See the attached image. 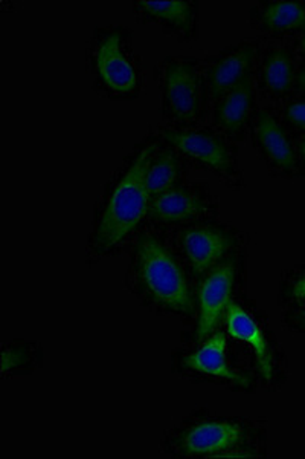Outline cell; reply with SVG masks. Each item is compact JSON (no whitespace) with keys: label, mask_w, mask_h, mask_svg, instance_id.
<instances>
[{"label":"cell","mask_w":305,"mask_h":459,"mask_svg":"<svg viewBox=\"0 0 305 459\" xmlns=\"http://www.w3.org/2000/svg\"><path fill=\"white\" fill-rule=\"evenodd\" d=\"M157 143L159 136L155 129H150L125 155L104 186L95 204L88 236L89 265L127 251L147 222L151 196L145 183V172Z\"/></svg>","instance_id":"1"},{"label":"cell","mask_w":305,"mask_h":459,"mask_svg":"<svg viewBox=\"0 0 305 459\" xmlns=\"http://www.w3.org/2000/svg\"><path fill=\"white\" fill-rule=\"evenodd\" d=\"M127 251L124 285L130 294L156 316L191 324L196 281L174 250L170 233L145 224Z\"/></svg>","instance_id":"2"},{"label":"cell","mask_w":305,"mask_h":459,"mask_svg":"<svg viewBox=\"0 0 305 459\" xmlns=\"http://www.w3.org/2000/svg\"><path fill=\"white\" fill-rule=\"evenodd\" d=\"M164 454L181 459L257 458L258 429L248 418L192 411L166 429L161 441Z\"/></svg>","instance_id":"3"},{"label":"cell","mask_w":305,"mask_h":459,"mask_svg":"<svg viewBox=\"0 0 305 459\" xmlns=\"http://www.w3.org/2000/svg\"><path fill=\"white\" fill-rule=\"evenodd\" d=\"M86 65L92 88L99 97L130 103L142 94L144 65L131 28L95 27L86 48Z\"/></svg>","instance_id":"4"},{"label":"cell","mask_w":305,"mask_h":459,"mask_svg":"<svg viewBox=\"0 0 305 459\" xmlns=\"http://www.w3.org/2000/svg\"><path fill=\"white\" fill-rule=\"evenodd\" d=\"M153 79L161 95L162 125L191 127L208 123L203 58L168 56L156 65Z\"/></svg>","instance_id":"5"},{"label":"cell","mask_w":305,"mask_h":459,"mask_svg":"<svg viewBox=\"0 0 305 459\" xmlns=\"http://www.w3.org/2000/svg\"><path fill=\"white\" fill-rule=\"evenodd\" d=\"M233 343L225 329L192 344H183L173 355V371L192 383H209L228 391H249L254 376L238 360Z\"/></svg>","instance_id":"6"},{"label":"cell","mask_w":305,"mask_h":459,"mask_svg":"<svg viewBox=\"0 0 305 459\" xmlns=\"http://www.w3.org/2000/svg\"><path fill=\"white\" fill-rule=\"evenodd\" d=\"M155 131L162 142L174 147L187 160L191 169L212 173L235 192L246 186L238 162L237 144L229 142L208 123L191 127L161 125L155 127Z\"/></svg>","instance_id":"7"},{"label":"cell","mask_w":305,"mask_h":459,"mask_svg":"<svg viewBox=\"0 0 305 459\" xmlns=\"http://www.w3.org/2000/svg\"><path fill=\"white\" fill-rule=\"evenodd\" d=\"M177 255L196 281L231 257L246 253L243 231L222 220L168 231Z\"/></svg>","instance_id":"8"},{"label":"cell","mask_w":305,"mask_h":459,"mask_svg":"<svg viewBox=\"0 0 305 459\" xmlns=\"http://www.w3.org/2000/svg\"><path fill=\"white\" fill-rule=\"evenodd\" d=\"M244 255H237L197 279L194 316L183 344L197 343L222 328L229 303L237 298L243 279Z\"/></svg>","instance_id":"9"},{"label":"cell","mask_w":305,"mask_h":459,"mask_svg":"<svg viewBox=\"0 0 305 459\" xmlns=\"http://www.w3.org/2000/svg\"><path fill=\"white\" fill-rule=\"evenodd\" d=\"M220 220V203L211 186L203 181H182L151 198L145 224L162 231Z\"/></svg>","instance_id":"10"},{"label":"cell","mask_w":305,"mask_h":459,"mask_svg":"<svg viewBox=\"0 0 305 459\" xmlns=\"http://www.w3.org/2000/svg\"><path fill=\"white\" fill-rule=\"evenodd\" d=\"M263 39H244L203 58V77L209 108L216 100L254 77Z\"/></svg>","instance_id":"11"},{"label":"cell","mask_w":305,"mask_h":459,"mask_svg":"<svg viewBox=\"0 0 305 459\" xmlns=\"http://www.w3.org/2000/svg\"><path fill=\"white\" fill-rule=\"evenodd\" d=\"M222 328L226 331V334L237 344L240 351H244V354L252 357V360L258 368L259 378L267 386H272L275 380L272 348L263 325L254 311L244 303L243 298L237 296L229 303L223 317Z\"/></svg>","instance_id":"12"},{"label":"cell","mask_w":305,"mask_h":459,"mask_svg":"<svg viewBox=\"0 0 305 459\" xmlns=\"http://www.w3.org/2000/svg\"><path fill=\"white\" fill-rule=\"evenodd\" d=\"M298 66L300 57L290 43H261L254 71L257 94L275 103H284L295 95Z\"/></svg>","instance_id":"13"},{"label":"cell","mask_w":305,"mask_h":459,"mask_svg":"<svg viewBox=\"0 0 305 459\" xmlns=\"http://www.w3.org/2000/svg\"><path fill=\"white\" fill-rule=\"evenodd\" d=\"M249 135L255 151L258 152L259 157L272 172L287 177L300 172L298 149L289 129L276 112L269 108H259Z\"/></svg>","instance_id":"14"},{"label":"cell","mask_w":305,"mask_h":459,"mask_svg":"<svg viewBox=\"0 0 305 459\" xmlns=\"http://www.w3.org/2000/svg\"><path fill=\"white\" fill-rule=\"evenodd\" d=\"M131 10L140 25H153L177 42L199 39L200 2L197 0H135Z\"/></svg>","instance_id":"15"},{"label":"cell","mask_w":305,"mask_h":459,"mask_svg":"<svg viewBox=\"0 0 305 459\" xmlns=\"http://www.w3.org/2000/svg\"><path fill=\"white\" fill-rule=\"evenodd\" d=\"M254 77L216 100L209 108L208 125L233 144L244 142L258 112Z\"/></svg>","instance_id":"16"},{"label":"cell","mask_w":305,"mask_h":459,"mask_svg":"<svg viewBox=\"0 0 305 459\" xmlns=\"http://www.w3.org/2000/svg\"><path fill=\"white\" fill-rule=\"evenodd\" d=\"M249 25L254 31L275 42L293 40L305 32L304 0L258 2L249 10Z\"/></svg>","instance_id":"17"},{"label":"cell","mask_w":305,"mask_h":459,"mask_svg":"<svg viewBox=\"0 0 305 459\" xmlns=\"http://www.w3.org/2000/svg\"><path fill=\"white\" fill-rule=\"evenodd\" d=\"M159 136V135H157ZM191 166L174 147L166 144L159 138L148 168L145 172V183L151 198L164 194L168 188L185 181Z\"/></svg>","instance_id":"18"},{"label":"cell","mask_w":305,"mask_h":459,"mask_svg":"<svg viewBox=\"0 0 305 459\" xmlns=\"http://www.w3.org/2000/svg\"><path fill=\"white\" fill-rule=\"evenodd\" d=\"M42 344L34 340H5L0 351V376L2 380L28 377L42 366Z\"/></svg>","instance_id":"19"},{"label":"cell","mask_w":305,"mask_h":459,"mask_svg":"<svg viewBox=\"0 0 305 459\" xmlns=\"http://www.w3.org/2000/svg\"><path fill=\"white\" fill-rule=\"evenodd\" d=\"M280 118L290 132H300L305 136V97L293 95L281 103Z\"/></svg>","instance_id":"20"},{"label":"cell","mask_w":305,"mask_h":459,"mask_svg":"<svg viewBox=\"0 0 305 459\" xmlns=\"http://www.w3.org/2000/svg\"><path fill=\"white\" fill-rule=\"evenodd\" d=\"M290 300L293 305L305 303V273L292 279L289 287Z\"/></svg>","instance_id":"21"},{"label":"cell","mask_w":305,"mask_h":459,"mask_svg":"<svg viewBox=\"0 0 305 459\" xmlns=\"http://www.w3.org/2000/svg\"><path fill=\"white\" fill-rule=\"evenodd\" d=\"M295 95L305 97V60H301V58L298 74H296Z\"/></svg>","instance_id":"22"},{"label":"cell","mask_w":305,"mask_h":459,"mask_svg":"<svg viewBox=\"0 0 305 459\" xmlns=\"http://www.w3.org/2000/svg\"><path fill=\"white\" fill-rule=\"evenodd\" d=\"M290 45L292 48L295 49L296 56L301 58V60H305V32L304 34H301V36L295 37L293 40H290Z\"/></svg>","instance_id":"23"},{"label":"cell","mask_w":305,"mask_h":459,"mask_svg":"<svg viewBox=\"0 0 305 459\" xmlns=\"http://www.w3.org/2000/svg\"><path fill=\"white\" fill-rule=\"evenodd\" d=\"M296 149H298V157H300V162H304L305 164V136L301 138L300 143L296 144Z\"/></svg>","instance_id":"24"},{"label":"cell","mask_w":305,"mask_h":459,"mask_svg":"<svg viewBox=\"0 0 305 459\" xmlns=\"http://www.w3.org/2000/svg\"><path fill=\"white\" fill-rule=\"evenodd\" d=\"M296 309H298V316H300L302 320L305 322V303H301V305H295Z\"/></svg>","instance_id":"25"}]
</instances>
